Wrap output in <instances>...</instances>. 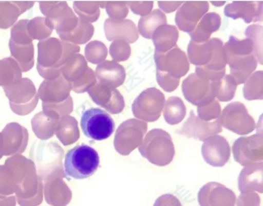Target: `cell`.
Masks as SVG:
<instances>
[{"instance_id": "6da1fadb", "label": "cell", "mask_w": 263, "mask_h": 206, "mask_svg": "<svg viewBox=\"0 0 263 206\" xmlns=\"http://www.w3.org/2000/svg\"><path fill=\"white\" fill-rule=\"evenodd\" d=\"M77 45L58 38H48L38 43L37 71L45 80H54L62 74V67L73 54L79 53Z\"/></svg>"}, {"instance_id": "7a4b0ae2", "label": "cell", "mask_w": 263, "mask_h": 206, "mask_svg": "<svg viewBox=\"0 0 263 206\" xmlns=\"http://www.w3.org/2000/svg\"><path fill=\"white\" fill-rule=\"evenodd\" d=\"M5 165L12 173L16 184L15 197L17 199H30L37 194L41 179L38 176L33 161L17 154L8 158Z\"/></svg>"}, {"instance_id": "3957f363", "label": "cell", "mask_w": 263, "mask_h": 206, "mask_svg": "<svg viewBox=\"0 0 263 206\" xmlns=\"http://www.w3.org/2000/svg\"><path fill=\"white\" fill-rule=\"evenodd\" d=\"M138 151L142 157L157 166L170 165L175 155L172 136L162 129H153L146 134Z\"/></svg>"}, {"instance_id": "277c9868", "label": "cell", "mask_w": 263, "mask_h": 206, "mask_svg": "<svg viewBox=\"0 0 263 206\" xmlns=\"http://www.w3.org/2000/svg\"><path fill=\"white\" fill-rule=\"evenodd\" d=\"M100 167V155L95 148L81 144L68 151L65 157L66 176L84 180L95 174Z\"/></svg>"}, {"instance_id": "5b68a950", "label": "cell", "mask_w": 263, "mask_h": 206, "mask_svg": "<svg viewBox=\"0 0 263 206\" xmlns=\"http://www.w3.org/2000/svg\"><path fill=\"white\" fill-rule=\"evenodd\" d=\"M64 149L55 142L36 141L30 148L31 161L37 165L38 176L44 180L55 171L64 170Z\"/></svg>"}, {"instance_id": "8992f818", "label": "cell", "mask_w": 263, "mask_h": 206, "mask_svg": "<svg viewBox=\"0 0 263 206\" xmlns=\"http://www.w3.org/2000/svg\"><path fill=\"white\" fill-rule=\"evenodd\" d=\"M148 130V124L137 118H131L120 125L116 130L115 149L122 156L131 154L142 144Z\"/></svg>"}, {"instance_id": "52a82bcc", "label": "cell", "mask_w": 263, "mask_h": 206, "mask_svg": "<svg viewBox=\"0 0 263 206\" xmlns=\"http://www.w3.org/2000/svg\"><path fill=\"white\" fill-rule=\"evenodd\" d=\"M3 89L10 101L12 112L18 116H27L38 104L39 96L30 79H22L16 84Z\"/></svg>"}, {"instance_id": "ba28073f", "label": "cell", "mask_w": 263, "mask_h": 206, "mask_svg": "<svg viewBox=\"0 0 263 206\" xmlns=\"http://www.w3.org/2000/svg\"><path fill=\"white\" fill-rule=\"evenodd\" d=\"M115 121L106 111L100 108H91L84 112L81 118V127L84 136L95 141L108 139L115 130Z\"/></svg>"}, {"instance_id": "9c48e42d", "label": "cell", "mask_w": 263, "mask_h": 206, "mask_svg": "<svg viewBox=\"0 0 263 206\" xmlns=\"http://www.w3.org/2000/svg\"><path fill=\"white\" fill-rule=\"evenodd\" d=\"M39 5L48 27L57 33L68 32L77 27L79 17L66 1L40 2Z\"/></svg>"}, {"instance_id": "30bf717a", "label": "cell", "mask_w": 263, "mask_h": 206, "mask_svg": "<svg viewBox=\"0 0 263 206\" xmlns=\"http://www.w3.org/2000/svg\"><path fill=\"white\" fill-rule=\"evenodd\" d=\"M165 101V96L158 89H146L134 100L132 111L137 119L144 122H155L161 117Z\"/></svg>"}, {"instance_id": "8fae6325", "label": "cell", "mask_w": 263, "mask_h": 206, "mask_svg": "<svg viewBox=\"0 0 263 206\" xmlns=\"http://www.w3.org/2000/svg\"><path fill=\"white\" fill-rule=\"evenodd\" d=\"M221 127L239 136H246L256 129V122L248 113L246 105L239 101L229 103L224 107L220 117Z\"/></svg>"}, {"instance_id": "7c38bea8", "label": "cell", "mask_w": 263, "mask_h": 206, "mask_svg": "<svg viewBox=\"0 0 263 206\" xmlns=\"http://www.w3.org/2000/svg\"><path fill=\"white\" fill-rule=\"evenodd\" d=\"M234 159L242 166L261 163L263 160V137L261 134L241 136L234 142Z\"/></svg>"}, {"instance_id": "4fadbf2b", "label": "cell", "mask_w": 263, "mask_h": 206, "mask_svg": "<svg viewBox=\"0 0 263 206\" xmlns=\"http://www.w3.org/2000/svg\"><path fill=\"white\" fill-rule=\"evenodd\" d=\"M155 62L156 71L167 73L170 76L176 79L185 76L191 67L185 51L177 46L165 53L156 51Z\"/></svg>"}, {"instance_id": "5bb4252c", "label": "cell", "mask_w": 263, "mask_h": 206, "mask_svg": "<svg viewBox=\"0 0 263 206\" xmlns=\"http://www.w3.org/2000/svg\"><path fill=\"white\" fill-rule=\"evenodd\" d=\"M65 171L59 170L41 180L44 184L43 192L46 201L51 206H66L70 203L72 192L66 182Z\"/></svg>"}, {"instance_id": "9a60e30c", "label": "cell", "mask_w": 263, "mask_h": 206, "mask_svg": "<svg viewBox=\"0 0 263 206\" xmlns=\"http://www.w3.org/2000/svg\"><path fill=\"white\" fill-rule=\"evenodd\" d=\"M182 92L185 100L197 107H202L215 100L210 82L192 73L182 83Z\"/></svg>"}, {"instance_id": "2e32d148", "label": "cell", "mask_w": 263, "mask_h": 206, "mask_svg": "<svg viewBox=\"0 0 263 206\" xmlns=\"http://www.w3.org/2000/svg\"><path fill=\"white\" fill-rule=\"evenodd\" d=\"M1 136V153L3 156H12L24 153L28 141L29 134L27 129L16 122L8 124Z\"/></svg>"}, {"instance_id": "e0dca14e", "label": "cell", "mask_w": 263, "mask_h": 206, "mask_svg": "<svg viewBox=\"0 0 263 206\" xmlns=\"http://www.w3.org/2000/svg\"><path fill=\"white\" fill-rule=\"evenodd\" d=\"M209 10L210 3L208 1H185L176 12L175 23L180 30L190 33Z\"/></svg>"}, {"instance_id": "ac0fdd59", "label": "cell", "mask_w": 263, "mask_h": 206, "mask_svg": "<svg viewBox=\"0 0 263 206\" xmlns=\"http://www.w3.org/2000/svg\"><path fill=\"white\" fill-rule=\"evenodd\" d=\"M221 132L222 127L219 118L213 121H204L198 118L194 111H192L190 118L185 120L178 133L187 138H193L195 140L203 142L211 136H217Z\"/></svg>"}, {"instance_id": "d6986e66", "label": "cell", "mask_w": 263, "mask_h": 206, "mask_svg": "<svg viewBox=\"0 0 263 206\" xmlns=\"http://www.w3.org/2000/svg\"><path fill=\"white\" fill-rule=\"evenodd\" d=\"M197 199L200 206H235L237 197L226 185L210 182L200 189Z\"/></svg>"}, {"instance_id": "ffe728a7", "label": "cell", "mask_w": 263, "mask_h": 206, "mask_svg": "<svg viewBox=\"0 0 263 206\" xmlns=\"http://www.w3.org/2000/svg\"><path fill=\"white\" fill-rule=\"evenodd\" d=\"M87 92L93 102L105 109L106 112L113 115L123 112L125 101L119 90L110 88L101 83H97Z\"/></svg>"}, {"instance_id": "44dd1931", "label": "cell", "mask_w": 263, "mask_h": 206, "mask_svg": "<svg viewBox=\"0 0 263 206\" xmlns=\"http://www.w3.org/2000/svg\"><path fill=\"white\" fill-rule=\"evenodd\" d=\"M202 155L206 164L214 167H221L230 159L231 148L227 138L217 135L203 141Z\"/></svg>"}, {"instance_id": "7402d4cb", "label": "cell", "mask_w": 263, "mask_h": 206, "mask_svg": "<svg viewBox=\"0 0 263 206\" xmlns=\"http://www.w3.org/2000/svg\"><path fill=\"white\" fill-rule=\"evenodd\" d=\"M71 84L66 81L64 76L54 80H45L38 90V96L46 104H57L64 102L70 97Z\"/></svg>"}, {"instance_id": "603a6c76", "label": "cell", "mask_w": 263, "mask_h": 206, "mask_svg": "<svg viewBox=\"0 0 263 206\" xmlns=\"http://www.w3.org/2000/svg\"><path fill=\"white\" fill-rule=\"evenodd\" d=\"M224 14L234 20L242 19L246 24L262 21L261 1H234L224 8Z\"/></svg>"}, {"instance_id": "cb8c5ba5", "label": "cell", "mask_w": 263, "mask_h": 206, "mask_svg": "<svg viewBox=\"0 0 263 206\" xmlns=\"http://www.w3.org/2000/svg\"><path fill=\"white\" fill-rule=\"evenodd\" d=\"M104 32L108 41L121 39L133 44L139 38L137 25L128 19L113 20L108 18L104 22Z\"/></svg>"}, {"instance_id": "d4e9b609", "label": "cell", "mask_w": 263, "mask_h": 206, "mask_svg": "<svg viewBox=\"0 0 263 206\" xmlns=\"http://www.w3.org/2000/svg\"><path fill=\"white\" fill-rule=\"evenodd\" d=\"M95 74L99 83L110 88L117 89L125 82V68L114 61H104L100 64Z\"/></svg>"}, {"instance_id": "484cf974", "label": "cell", "mask_w": 263, "mask_h": 206, "mask_svg": "<svg viewBox=\"0 0 263 206\" xmlns=\"http://www.w3.org/2000/svg\"><path fill=\"white\" fill-rule=\"evenodd\" d=\"M238 186L240 193L263 192V164L256 163L245 166L239 173Z\"/></svg>"}, {"instance_id": "4316f807", "label": "cell", "mask_w": 263, "mask_h": 206, "mask_svg": "<svg viewBox=\"0 0 263 206\" xmlns=\"http://www.w3.org/2000/svg\"><path fill=\"white\" fill-rule=\"evenodd\" d=\"M219 38H210L203 43L191 41L187 46V60L192 65L204 66L210 64L215 53L216 45Z\"/></svg>"}, {"instance_id": "83f0119b", "label": "cell", "mask_w": 263, "mask_h": 206, "mask_svg": "<svg viewBox=\"0 0 263 206\" xmlns=\"http://www.w3.org/2000/svg\"><path fill=\"white\" fill-rule=\"evenodd\" d=\"M221 25V15L217 12H209L203 15L195 29L189 34L192 38V41L203 43L210 40L211 35L220 30Z\"/></svg>"}, {"instance_id": "f1b7e54d", "label": "cell", "mask_w": 263, "mask_h": 206, "mask_svg": "<svg viewBox=\"0 0 263 206\" xmlns=\"http://www.w3.org/2000/svg\"><path fill=\"white\" fill-rule=\"evenodd\" d=\"M228 64L230 67V76L233 78L237 84H242L246 80L251 76L256 70L257 61L256 57L251 54L243 57H236L228 60Z\"/></svg>"}, {"instance_id": "f546056e", "label": "cell", "mask_w": 263, "mask_h": 206, "mask_svg": "<svg viewBox=\"0 0 263 206\" xmlns=\"http://www.w3.org/2000/svg\"><path fill=\"white\" fill-rule=\"evenodd\" d=\"M179 39V31L174 25H163L154 32L152 40L156 47V51L165 53L176 47Z\"/></svg>"}, {"instance_id": "4dcf8cb0", "label": "cell", "mask_w": 263, "mask_h": 206, "mask_svg": "<svg viewBox=\"0 0 263 206\" xmlns=\"http://www.w3.org/2000/svg\"><path fill=\"white\" fill-rule=\"evenodd\" d=\"M34 5V2H0V29L12 27L19 15Z\"/></svg>"}, {"instance_id": "1f68e13d", "label": "cell", "mask_w": 263, "mask_h": 206, "mask_svg": "<svg viewBox=\"0 0 263 206\" xmlns=\"http://www.w3.org/2000/svg\"><path fill=\"white\" fill-rule=\"evenodd\" d=\"M55 135L64 146H70L80 138L78 122L76 118L67 116L58 121Z\"/></svg>"}, {"instance_id": "d6a6232c", "label": "cell", "mask_w": 263, "mask_h": 206, "mask_svg": "<svg viewBox=\"0 0 263 206\" xmlns=\"http://www.w3.org/2000/svg\"><path fill=\"white\" fill-rule=\"evenodd\" d=\"M87 68V62L84 56L79 53L73 54L62 67V75L71 84L81 80Z\"/></svg>"}, {"instance_id": "836d02e7", "label": "cell", "mask_w": 263, "mask_h": 206, "mask_svg": "<svg viewBox=\"0 0 263 206\" xmlns=\"http://www.w3.org/2000/svg\"><path fill=\"white\" fill-rule=\"evenodd\" d=\"M9 47L12 58L20 66L22 72H28L34 65V46L29 45H17L12 40L9 42Z\"/></svg>"}, {"instance_id": "e575fe53", "label": "cell", "mask_w": 263, "mask_h": 206, "mask_svg": "<svg viewBox=\"0 0 263 206\" xmlns=\"http://www.w3.org/2000/svg\"><path fill=\"white\" fill-rule=\"evenodd\" d=\"M166 14L159 9L154 10L148 15L140 18L138 22V33H140L146 39H152V36L159 27L167 25Z\"/></svg>"}, {"instance_id": "d590c367", "label": "cell", "mask_w": 263, "mask_h": 206, "mask_svg": "<svg viewBox=\"0 0 263 206\" xmlns=\"http://www.w3.org/2000/svg\"><path fill=\"white\" fill-rule=\"evenodd\" d=\"M22 80V70L12 57L0 60V86L9 87Z\"/></svg>"}, {"instance_id": "8d00e7d4", "label": "cell", "mask_w": 263, "mask_h": 206, "mask_svg": "<svg viewBox=\"0 0 263 206\" xmlns=\"http://www.w3.org/2000/svg\"><path fill=\"white\" fill-rule=\"evenodd\" d=\"M94 31L95 29L92 24L87 23L79 18L78 25L74 30L65 33H58V35L61 40L78 46L86 44L91 40V38L94 35Z\"/></svg>"}, {"instance_id": "74e56055", "label": "cell", "mask_w": 263, "mask_h": 206, "mask_svg": "<svg viewBox=\"0 0 263 206\" xmlns=\"http://www.w3.org/2000/svg\"><path fill=\"white\" fill-rule=\"evenodd\" d=\"M58 121L59 120L48 117L44 112L36 114L31 120L34 135L41 140H48L54 136Z\"/></svg>"}, {"instance_id": "f35d334b", "label": "cell", "mask_w": 263, "mask_h": 206, "mask_svg": "<svg viewBox=\"0 0 263 206\" xmlns=\"http://www.w3.org/2000/svg\"><path fill=\"white\" fill-rule=\"evenodd\" d=\"M186 115L184 101L178 97H171L165 101L163 108V116L166 122L170 125H177L183 121Z\"/></svg>"}, {"instance_id": "ab89813d", "label": "cell", "mask_w": 263, "mask_h": 206, "mask_svg": "<svg viewBox=\"0 0 263 206\" xmlns=\"http://www.w3.org/2000/svg\"><path fill=\"white\" fill-rule=\"evenodd\" d=\"M212 92L217 100L221 102L232 100L238 88V84L230 75H224L221 80L210 83Z\"/></svg>"}, {"instance_id": "60d3db41", "label": "cell", "mask_w": 263, "mask_h": 206, "mask_svg": "<svg viewBox=\"0 0 263 206\" xmlns=\"http://www.w3.org/2000/svg\"><path fill=\"white\" fill-rule=\"evenodd\" d=\"M228 60L243 57L254 53V45L250 39H239L235 36H230L229 40L223 45ZM254 55V54H253Z\"/></svg>"}, {"instance_id": "b9f144b4", "label": "cell", "mask_w": 263, "mask_h": 206, "mask_svg": "<svg viewBox=\"0 0 263 206\" xmlns=\"http://www.w3.org/2000/svg\"><path fill=\"white\" fill-rule=\"evenodd\" d=\"M243 97L247 100H262L263 72L256 71L246 80L243 86Z\"/></svg>"}, {"instance_id": "7bdbcfd3", "label": "cell", "mask_w": 263, "mask_h": 206, "mask_svg": "<svg viewBox=\"0 0 263 206\" xmlns=\"http://www.w3.org/2000/svg\"><path fill=\"white\" fill-rule=\"evenodd\" d=\"M73 7L79 18L87 23L96 22L101 15V2L88 1H75Z\"/></svg>"}, {"instance_id": "ee69618b", "label": "cell", "mask_w": 263, "mask_h": 206, "mask_svg": "<svg viewBox=\"0 0 263 206\" xmlns=\"http://www.w3.org/2000/svg\"><path fill=\"white\" fill-rule=\"evenodd\" d=\"M43 112L50 118L56 120H60L61 118L67 117L73 111V100L69 97L64 102L57 103V104H46L42 103Z\"/></svg>"}, {"instance_id": "f6af8a7d", "label": "cell", "mask_w": 263, "mask_h": 206, "mask_svg": "<svg viewBox=\"0 0 263 206\" xmlns=\"http://www.w3.org/2000/svg\"><path fill=\"white\" fill-rule=\"evenodd\" d=\"M28 32L30 34V37L32 38V40H46L48 36L52 33V30L48 26V24L46 22V18L38 17L33 18L32 20H30L28 24Z\"/></svg>"}, {"instance_id": "bcb514c9", "label": "cell", "mask_w": 263, "mask_h": 206, "mask_svg": "<svg viewBox=\"0 0 263 206\" xmlns=\"http://www.w3.org/2000/svg\"><path fill=\"white\" fill-rule=\"evenodd\" d=\"M84 53L88 62L94 65H100L107 57V47L102 42L91 41L85 47Z\"/></svg>"}, {"instance_id": "7dc6e473", "label": "cell", "mask_w": 263, "mask_h": 206, "mask_svg": "<svg viewBox=\"0 0 263 206\" xmlns=\"http://www.w3.org/2000/svg\"><path fill=\"white\" fill-rule=\"evenodd\" d=\"M246 35L254 45V56L257 63L262 65V26L252 25L246 30Z\"/></svg>"}, {"instance_id": "c3c4849f", "label": "cell", "mask_w": 263, "mask_h": 206, "mask_svg": "<svg viewBox=\"0 0 263 206\" xmlns=\"http://www.w3.org/2000/svg\"><path fill=\"white\" fill-rule=\"evenodd\" d=\"M16 192V184L12 173L5 165H0V199H5Z\"/></svg>"}, {"instance_id": "681fc988", "label": "cell", "mask_w": 263, "mask_h": 206, "mask_svg": "<svg viewBox=\"0 0 263 206\" xmlns=\"http://www.w3.org/2000/svg\"><path fill=\"white\" fill-rule=\"evenodd\" d=\"M109 52L116 63L125 62L131 57V46L125 40H115L110 46Z\"/></svg>"}, {"instance_id": "f907efd6", "label": "cell", "mask_w": 263, "mask_h": 206, "mask_svg": "<svg viewBox=\"0 0 263 206\" xmlns=\"http://www.w3.org/2000/svg\"><path fill=\"white\" fill-rule=\"evenodd\" d=\"M30 20H20L12 27L11 40L17 45H29L32 43V38L28 32V24Z\"/></svg>"}, {"instance_id": "816d5d0a", "label": "cell", "mask_w": 263, "mask_h": 206, "mask_svg": "<svg viewBox=\"0 0 263 206\" xmlns=\"http://www.w3.org/2000/svg\"><path fill=\"white\" fill-rule=\"evenodd\" d=\"M198 118L204 121H212L220 118L221 107L218 100H213L204 106L198 107Z\"/></svg>"}, {"instance_id": "f5cc1de1", "label": "cell", "mask_w": 263, "mask_h": 206, "mask_svg": "<svg viewBox=\"0 0 263 206\" xmlns=\"http://www.w3.org/2000/svg\"><path fill=\"white\" fill-rule=\"evenodd\" d=\"M96 84V74L90 67H88L84 77L81 80H79L76 83H71V90L77 94H83L87 92L90 88H92Z\"/></svg>"}, {"instance_id": "db71d44e", "label": "cell", "mask_w": 263, "mask_h": 206, "mask_svg": "<svg viewBox=\"0 0 263 206\" xmlns=\"http://www.w3.org/2000/svg\"><path fill=\"white\" fill-rule=\"evenodd\" d=\"M227 65H228V58L223 48V43L221 39H218L213 59L210 64L204 65V67L211 70L218 71L224 69Z\"/></svg>"}, {"instance_id": "11a10c76", "label": "cell", "mask_w": 263, "mask_h": 206, "mask_svg": "<svg viewBox=\"0 0 263 206\" xmlns=\"http://www.w3.org/2000/svg\"><path fill=\"white\" fill-rule=\"evenodd\" d=\"M105 11L110 19L123 20L129 13V7L125 1H109L106 2Z\"/></svg>"}, {"instance_id": "9f6ffc18", "label": "cell", "mask_w": 263, "mask_h": 206, "mask_svg": "<svg viewBox=\"0 0 263 206\" xmlns=\"http://www.w3.org/2000/svg\"><path fill=\"white\" fill-rule=\"evenodd\" d=\"M156 81L160 87L168 93L175 91L180 84V79L170 76L167 73L160 71H156Z\"/></svg>"}, {"instance_id": "6f0895ef", "label": "cell", "mask_w": 263, "mask_h": 206, "mask_svg": "<svg viewBox=\"0 0 263 206\" xmlns=\"http://www.w3.org/2000/svg\"><path fill=\"white\" fill-rule=\"evenodd\" d=\"M227 69H221V70H211V69H208L204 66H196L195 69V74L197 75L200 79L208 81L210 83H213L216 81L221 80L222 77L226 75Z\"/></svg>"}, {"instance_id": "680465c9", "label": "cell", "mask_w": 263, "mask_h": 206, "mask_svg": "<svg viewBox=\"0 0 263 206\" xmlns=\"http://www.w3.org/2000/svg\"><path fill=\"white\" fill-rule=\"evenodd\" d=\"M127 5L135 14H138L141 17H144L148 15L149 12H152V10L154 8V2L153 1H129L127 2Z\"/></svg>"}, {"instance_id": "91938a15", "label": "cell", "mask_w": 263, "mask_h": 206, "mask_svg": "<svg viewBox=\"0 0 263 206\" xmlns=\"http://www.w3.org/2000/svg\"><path fill=\"white\" fill-rule=\"evenodd\" d=\"M261 199L257 192L241 193L236 199L237 206H260Z\"/></svg>"}, {"instance_id": "94428289", "label": "cell", "mask_w": 263, "mask_h": 206, "mask_svg": "<svg viewBox=\"0 0 263 206\" xmlns=\"http://www.w3.org/2000/svg\"><path fill=\"white\" fill-rule=\"evenodd\" d=\"M43 189H44V184H43L42 181H40L37 194L34 197L30 198V199H17L16 198V201H17L18 204L20 206L40 205L43 201V194H44Z\"/></svg>"}, {"instance_id": "6125c7cd", "label": "cell", "mask_w": 263, "mask_h": 206, "mask_svg": "<svg viewBox=\"0 0 263 206\" xmlns=\"http://www.w3.org/2000/svg\"><path fill=\"white\" fill-rule=\"evenodd\" d=\"M154 206H182V203L176 196L164 194L156 199Z\"/></svg>"}, {"instance_id": "be15d7a7", "label": "cell", "mask_w": 263, "mask_h": 206, "mask_svg": "<svg viewBox=\"0 0 263 206\" xmlns=\"http://www.w3.org/2000/svg\"><path fill=\"white\" fill-rule=\"evenodd\" d=\"M183 3L181 1H158V6L160 8V11H163L166 13H171L174 11H177Z\"/></svg>"}, {"instance_id": "e7e4bbea", "label": "cell", "mask_w": 263, "mask_h": 206, "mask_svg": "<svg viewBox=\"0 0 263 206\" xmlns=\"http://www.w3.org/2000/svg\"><path fill=\"white\" fill-rule=\"evenodd\" d=\"M16 202V197L14 196H10L5 199H0V206H15Z\"/></svg>"}, {"instance_id": "03108f58", "label": "cell", "mask_w": 263, "mask_h": 206, "mask_svg": "<svg viewBox=\"0 0 263 206\" xmlns=\"http://www.w3.org/2000/svg\"><path fill=\"white\" fill-rule=\"evenodd\" d=\"M212 4L215 6H222L226 4V1H221L220 3H217V1H212Z\"/></svg>"}, {"instance_id": "003e7915", "label": "cell", "mask_w": 263, "mask_h": 206, "mask_svg": "<svg viewBox=\"0 0 263 206\" xmlns=\"http://www.w3.org/2000/svg\"><path fill=\"white\" fill-rule=\"evenodd\" d=\"M3 157L2 153H1V136H0V159Z\"/></svg>"}]
</instances>
